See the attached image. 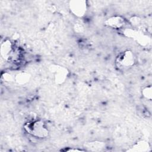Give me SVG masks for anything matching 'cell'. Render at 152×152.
<instances>
[{"label":"cell","instance_id":"6","mask_svg":"<svg viewBox=\"0 0 152 152\" xmlns=\"http://www.w3.org/2000/svg\"><path fill=\"white\" fill-rule=\"evenodd\" d=\"M29 80V75L25 72H21L16 75L15 80L17 83L20 84H23L27 83Z\"/></svg>","mask_w":152,"mask_h":152},{"label":"cell","instance_id":"2","mask_svg":"<svg viewBox=\"0 0 152 152\" xmlns=\"http://www.w3.org/2000/svg\"><path fill=\"white\" fill-rule=\"evenodd\" d=\"M135 62V57L132 52L126 50L120 53L116 58V64L119 68H126L132 66Z\"/></svg>","mask_w":152,"mask_h":152},{"label":"cell","instance_id":"3","mask_svg":"<svg viewBox=\"0 0 152 152\" xmlns=\"http://www.w3.org/2000/svg\"><path fill=\"white\" fill-rule=\"evenodd\" d=\"M69 9L71 12L78 17H81L85 15L87 11V5L85 1L75 0L70 1Z\"/></svg>","mask_w":152,"mask_h":152},{"label":"cell","instance_id":"7","mask_svg":"<svg viewBox=\"0 0 152 152\" xmlns=\"http://www.w3.org/2000/svg\"><path fill=\"white\" fill-rule=\"evenodd\" d=\"M142 94L144 98L150 100L151 99V97H152L151 86H147V87H145L144 88H143V89L142 90Z\"/></svg>","mask_w":152,"mask_h":152},{"label":"cell","instance_id":"4","mask_svg":"<svg viewBox=\"0 0 152 152\" xmlns=\"http://www.w3.org/2000/svg\"><path fill=\"white\" fill-rule=\"evenodd\" d=\"M125 23V20L121 16H113L105 21V24L113 28H120L123 27Z\"/></svg>","mask_w":152,"mask_h":152},{"label":"cell","instance_id":"5","mask_svg":"<svg viewBox=\"0 0 152 152\" xmlns=\"http://www.w3.org/2000/svg\"><path fill=\"white\" fill-rule=\"evenodd\" d=\"M12 44L9 40H5L1 44V55L7 58L9 57L12 53Z\"/></svg>","mask_w":152,"mask_h":152},{"label":"cell","instance_id":"1","mask_svg":"<svg viewBox=\"0 0 152 152\" xmlns=\"http://www.w3.org/2000/svg\"><path fill=\"white\" fill-rule=\"evenodd\" d=\"M24 127L27 132L34 137L43 138L48 137L49 134L46 125L40 120L29 121L25 124Z\"/></svg>","mask_w":152,"mask_h":152}]
</instances>
